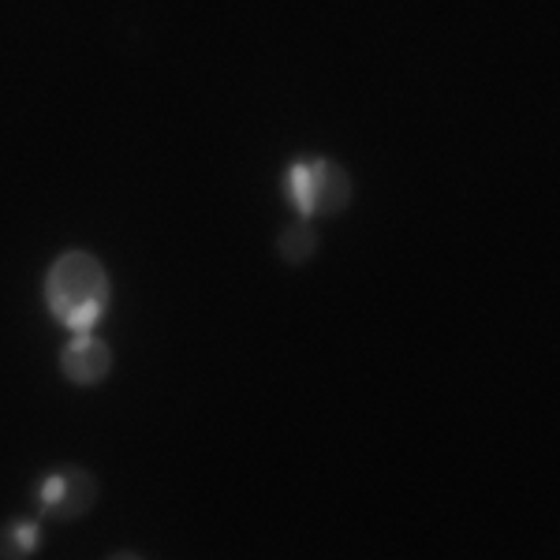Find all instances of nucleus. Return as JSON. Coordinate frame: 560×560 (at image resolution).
Listing matches in <instances>:
<instances>
[{"instance_id": "obj_1", "label": "nucleus", "mask_w": 560, "mask_h": 560, "mask_svg": "<svg viewBox=\"0 0 560 560\" xmlns=\"http://www.w3.org/2000/svg\"><path fill=\"white\" fill-rule=\"evenodd\" d=\"M42 300L49 318L68 332L97 329L113 306V280L105 261L83 247L60 250L42 280Z\"/></svg>"}, {"instance_id": "obj_2", "label": "nucleus", "mask_w": 560, "mask_h": 560, "mask_svg": "<svg viewBox=\"0 0 560 560\" xmlns=\"http://www.w3.org/2000/svg\"><path fill=\"white\" fill-rule=\"evenodd\" d=\"M284 198L295 210V217H340L351 202V173L340 161L322 158V153H306V158H295L292 165L284 168Z\"/></svg>"}, {"instance_id": "obj_3", "label": "nucleus", "mask_w": 560, "mask_h": 560, "mask_svg": "<svg viewBox=\"0 0 560 560\" xmlns=\"http://www.w3.org/2000/svg\"><path fill=\"white\" fill-rule=\"evenodd\" d=\"M31 497H34L38 516L57 520V523H75L94 512L97 497H102V486H97V475L86 471V467L60 464L38 475Z\"/></svg>"}, {"instance_id": "obj_4", "label": "nucleus", "mask_w": 560, "mask_h": 560, "mask_svg": "<svg viewBox=\"0 0 560 560\" xmlns=\"http://www.w3.org/2000/svg\"><path fill=\"white\" fill-rule=\"evenodd\" d=\"M60 377L71 388H97L105 385V377L113 374V348L105 337H97L94 329L86 332H71L68 345L57 355Z\"/></svg>"}, {"instance_id": "obj_5", "label": "nucleus", "mask_w": 560, "mask_h": 560, "mask_svg": "<svg viewBox=\"0 0 560 560\" xmlns=\"http://www.w3.org/2000/svg\"><path fill=\"white\" fill-rule=\"evenodd\" d=\"M45 546L42 516H12L0 523V557L4 560H26Z\"/></svg>"}, {"instance_id": "obj_6", "label": "nucleus", "mask_w": 560, "mask_h": 560, "mask_svg": "<svg viewBox=\"0 0 560 560\" xmlns=\"http://www.w3.org/2000/svg\"><path fill=\"white\" fill-rule=\"evenodd\" d=\"M277 255L284 266H306V261L318 255V229H314L306 217L288 221L277 236Z\"/></svg>"}]
</instances>
